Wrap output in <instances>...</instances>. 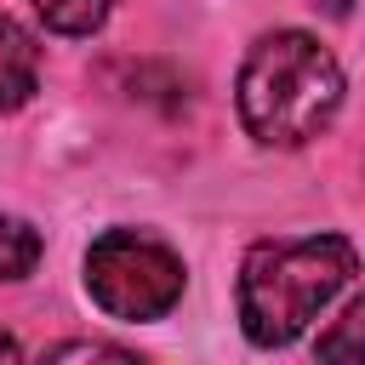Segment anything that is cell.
<instances>
[{"label": "cell", "mask_w": 365, "mask_h": 365, "mask_svg": "<svg viewBox=\"0 0 365 365\" xmlns=\"http://www.w3.org/2000/svg\"><path fill=\"white\" fill-rule=\"evenodd\" d=\"M240 125L262 148H302L342 108V63L302 29H274L251 40L234 80Z\"/></svg>", "instance_id": "obj_1"}, {"label": "cell", "mask_w": 365, "mask_h": 365, "mask_svg": "<svg viewBox=\"0 0 365 365\" xmlns=\"http://www.w3.org/2000/svg\"><path fill=\"white\" fill-rule=\"evenodd\" d=\"M359 251L342 234H302V240H257L240 262V331L257 348L297 342L325 302L354 279Z\"/></svg>", "instance_id": "obj_2"}, {"label": "cell", "mask_w": 365, "mask_h": 365, "mask_svg": "<svg viewBox=\"0 0 365 365\" xmlns=\"http://www.w3.org/2000/svg\"><path fill=\"white\" fill-rule=\"evenodd\" d=\"M182 285H188L182 257L165 240H154V234L108 228L86 251V297L108 319H125V325L165 319L182 302Z\"/></svg>", "instance_id": "obj_3"}, {"label": "cell", "mask_w": 365, "mask_h": 365, "mask_svg": "<svg viewBox=\"0 0 365 365\" xmlns=\"http://www.w3.org/2000/svg\"><path fill=\"white\" fill-rule=\"evenodd\" d=\"M34 86H40V40L23 23L0 17V114L23 108Z\"/></svg>", "instance_id": "obj_4"}, {"label": "cell", "mask_w": 365, "mask_h": 365, "mask_svg": "<svg viewBox=\"0 0 365 365\" xmlns=\"http://www.w3.org/2000/svg\"><path fill=\"white\" fill-rule=\"evenodd\" d=\"M314 359H319V365H365V291L319 331Z\"/></svg>", "instance_id": "obj_5"}, {"label": "cell", "mask_w": 365, "mask_h": 365, "mask_svg": "<svg viewBox=\"0 0 365 365\" xmlns=\"http://www.w3.org/2000/svg\"><path fill=\"white\" fill-rule=\"evenodd\" d=\"M40 365H148V359H137V354H131V348H120V342L68 336V342H51V348L40 354Z\"/></svg>", "instance_id": "obj_6"}, {"label": "cell", "mask_w": 365, "mask_h": 365, "mask_svg": "<svg viewBox=\"0 0 365 365\" xmlns=\"http://www.w3.org/2000/svg\"><path fill=\"white\" fill-rule=\"evenodd\" d=\"M40 262V234L17 217H0V279H29Z\"/></svg>", "instance_id": "obj_7"}, {"label": "cell", "mask_w": 365, "mask_h": 365, "mask_svg": "<svg viewBox=\"0 0 365 365\" xmlns=\"http://www.w3.org/2000/svg\"><path fill=\"white\" fill-rule=\"evenodd\" d=\"M108 6L114 0H34V11L46 17L51 34H91V29H103Z\"/></svg>", "instance_id": "obj_8"}, {"label": "cell", "mask_w": 365, "mask_h": 365, "mask_svg": "<svg viewBox=\"0 0 365 365\" xmlns=\"http://www.w3.org/2000/svg\"><path fill=\"white\" fill-rule=\"evenodd\" d=\"M0 365H23V348H17L11 331H0Z\"/></svg>", "instance_id": "obj_9"}]
</instances>
